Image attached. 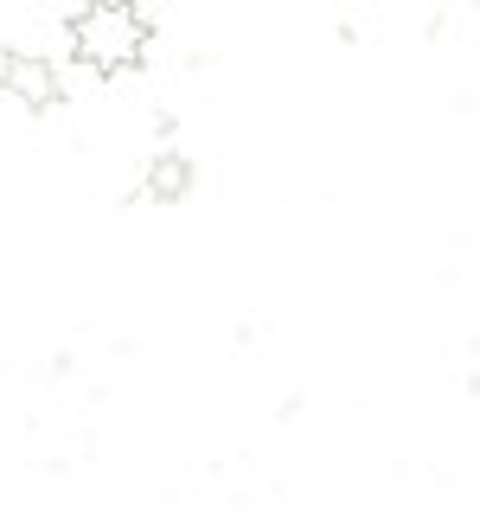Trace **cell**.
Listing matches in <instances>:
<instances>
[{"label": "cell", "mask_w": 480, "mask_h": 512, "mask_svg": "<svg viewBox=\"0 0 480 512\" xmlns=\"http://www.w3.org/2000/svg\"><path fill=\"white\" fill-rule=\"evenodd\" d=\"M64 32H71V58L84 64V71L122 77L148 58L154 20L141 7H122V0H90V7H77L71 20H64Z\"/></svg>", "instance_id": "cell-1"}, {"label": "cell", "mask_w": 480, "mask_h": 512, "mask_svg": "<svg viewBox=\"0 0 480 512\" xmlns=\"http://www.w3.org/2000/svg\"><path fill=\"white\" fill-rule=\"evenodd\" d=\"M0 90H7L13 103H26L32 116H45V109L64 103L58 64L45 58V52H0Z\"/></svg>", "instance_id": "cell-2"}, {"label": "cell", "mask_w": 480, "mask_h": 512, "mask_svg": "<svg viewBox=\"0 0 480 512\" xmlns=\"http://www.w3.org/2000/svg\"><path fill=\"white\" fill-rule=\"evenodd\" d=\"M141 192H148L154 205H180L186 192H192V160L173 154V148L154 154V160H148V186H141Z\"/></svg>", "instance_id": "cell-3"}]
</instances>
